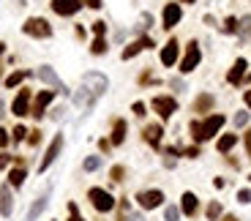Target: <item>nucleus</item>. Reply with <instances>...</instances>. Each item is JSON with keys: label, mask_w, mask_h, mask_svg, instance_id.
<instances>
[{"label": "nucleus", "mask_w": 251, "mask_h": 221, "mask_svg": "<svg viewBox=\"0 0 251 221\" xmlns=\"http://www.w3.org/2000/svg\"><path fill=\"white\" fill-rule=\"evenodd\" d=\"M235 142H237V137H235V134H224V137L218 139V150H221V153H227L230 147H235Z\"/></svg>", "instance_id": "nucleus-22"}, {"label": "nucleus", "mask_w": 251, "mask_h": 221, "mask_svg": "<svg viewBox=\"0 0 251 221\" xmlns=\"http://www.w3.org/2000/svg\"><path fill=\"white\" fill-rule=\"evenodd\" d=\"M237 28V22L235 19H227V30H230V33H232V30H235Z\"/></svg>", "instance_id": "nucleus-41"}, {"label": "nucleus", "mask_w": 251, "mask_h": 221, "mask_svg": "<svg viewBox=\"0 0 251 221\" xmlns=\"http://www.w3.org/2000/svg\"><path fill=\"white\" fill-rule=\"evenodd\" d=\"M145 47H153V41L150 38H140V41H134V44H128V47L123 49V60H131L140 49H145Z\"/></svg>", "instance_id": "nucleus-17"}, {"label": "nucleus", "mask_w": 251, "mask_h": 221, "mask_svg": "<svg viewBox=\"0 0 251 221\" xmlns=\"http://www.w3.org/2000/svg\"><path fill=\"white\" fill-rule=\"evenodd\" d=\"M112 180H123V166H115L112 169Z\"/></svg>", "instance_id": "nucleus-35"}, {"label": "nucleus", "mask_w": 251, "mask_h": 221, "mask_svg": "<svg viewBox=\"0 0 251 221\" xmlns=\"http://www.w3.org/2000/svg\"><path fill=\"white\" fill-rule=\"evenodd\" d=\"M82 85L93 93V98H98V96H101V93L107 90V85H109V82H107L104 74H96V71H90V74L82 76Z\"/></svg>", "instance_id": "nucleus-3"}, {"label": "nucleus", "mask_w": 251, "mask_h": 221, "mask_svg": "<svg viewBox=\"0 0 251 221\" xmlns=\"http://www.w3.org/2000/svg\"><path fill=\"white\" fill-rule=\"evenodd\" d=\"M123 139H126V123H123V120H118L115 129H112V145H120Z\"/></svg>", "instance_id": "nucleus-20"}, {"label": "nucleus", "mask_w": 251, "mask_h": 221, "mask_svg": "<svg viewBox=\"0 0 251 221\" xmlns=\"http://www.w3.org/2000/svg\"><path fill=\"white\" fill-rule=\"evenodd\" d=\"M3 110H6V107H3V101H0V120H3V115H6Z\"/></svg>", "instance_id": "nucleus-44"}, {"label": "nucleus", "mask_w": 251, "mask_h": 221, "mask_svg": "<svg viewBox=\"0 0 251 221\" xmlns=\"http://www.w3.org/2000/svg\"><path fill=\"white\" fill-rule=\"evenodd\" d=\"M224 221H237L235 216H224Z\"/></svg>", "instance_id": "nucleus-46"}, {"label": "nucleus", "mask_w": 251, "mask_h": 221, "mask_svg": "<svg viewBox=\"0 0 251 221\" xmlns=\"http://www.w3.org/2000/svg\"><path fill=\"white\" fill-rule=\"evenodd\" d=\"M52 8H55L57 14H63V17H71V14H77L79 8H82V3H79V0H52Z\"/></svg>", "instance_id": "nucleus-8"}, {"label": "nucleus", "mask_w": 251, "mask_h": 221, "mask_svg": "<svg viewBox=\"0 0 251 221\" xmlns=\"http://www.w3.org/2000/svg\"><path fill=\"white\" fill-rule=\"evenodd\" d=\"M137 200H140V205L145 207V210H150V207H159V205H161L164 194H161V191H142Z\"/></svg>", "instance_id": "nucleus-12"}, {"label": "nucleus", "mask_w": 251, "mask_h": 221, "mask_svg": "<svg viewBox=\"0 0 251 221\" xmlns=\"http://www.w3.org/2000/svg\"><path fill=\"white\" fill-rule=\"evenodd\" d=\"M246 150H249V159H251V134H246Z\"/></svg>", "instance_id": "nucleus-42"}, {"label": "nucleus", "mask_w": 251, "mask_h": 221, "mask_svg": "<svg viewBox=\"0 0 251 221\" xmlns=\"http://www.w3.org/2000/svg\"><path fill=\"white\" fill-rule=\"evenodd\" d=\"M22 79H25V71H14V74H11V76L6 79V85H8V88H17V85H19Z\"/></svg>", "instance_id": "nucleus-24"}, {"label": "nucleus", "mask_w": 251, "mask_h": 221, "mask_svg": "<svg viewBox=\"0 0 251 221\" xmlns=\"http://www.w3.org/2000/svg\"><path fill=\"white\" fill-rule=\"evenodd\" d=\"M164 216H167V221H178L180 219V210H178V207H167V213Z\"/></svg>", "instance_id": "nucleus-29"}, {"label": "nucleus", "mask_w": 251, "mask_h": 221, "mask_svg": "<svg viewBox=\"0 0 251 221\" xmlns=\"http://www.w3.org/2000/svg\"><path fill=\"white\" fill-rule=\"evenodd\" d=\"M88 197H90L93 207H96V210H101V213H107V210H112V207H115V197H112L109 191H104V188H90V191H88Z\"/></svg>", "instance_id": "nucleus-1"}, {"label": "nucleus", "mask_w": 251, "mask_h": 221, "mask_svg": "<svg viewBox=\"0 0 251 221\" xmlns=\"http://www.w3.org/2000/svg\"><path fill=\"white\" fill-rule=\"evenodd\" d=\"M175 60H178V41H167V47L161 49V63L164 66H175Z\"/></svg>", "instance_id": "nucleus-15"}, {"label": "nucleus", "mask_w": 251, "mask_h": 221, "mask_svg": "<svg viewBox=\"0 0 251 221\" xmlns=\"http://www.w3.org/2000/svg\"><path fill=\"white\" fill-rule=\"evenodd\" d=\"M183 213H186V216H194L197 213V197L191 191L183 194Z\"/></svg>", "instance_id": "nucleus-18"}, {"label": "nucleus", "mask_w": 251, "mask_h": 221, "mask_svg": "<svg viewBox=\"0 0 251 221\" xmlns=\"http://www.w3.org/2000/svg\"><path fill=\"white\" fill-rule=\"evenodd\" d=\"M134 115H140V118L145 115V104H142V101H137V104H134Z\"/></svg>", "instance_id": "nucleus-34"}, {"label": "nucleus", "mask_w": 251, "mask_h": 221, "mask_svg": "<svg viewBox=\"0 0 251 221\" xmlns=\"http://www.w3.org/2000/svg\"><path fill=\"white\" fill-rule=\"evenodd\" d=\"M60 147H63V137H60V134H57V137L52 139V145L47 147V153H44L41 164H38V169H41V172H44V169H49V164H52V161L57 159V153H60Z\"/></svg>", "instance_id": "nucleus-5"}, {"label": "nucleus", "mask_w": 251, "mask_h": 221, "mask_svg": "<svg viewBox=\"0 0 251 221\" xmlns=\"http://www.w3.org/2000/svg\"><path fill=\"white\" fill-rule=\"evenodd\" d=\"M47 205H49V188L41 194V197H38V200L33 202V207L28 210V221H36V219H38V216L44 213V207H47Z\"/></svg>", "instance_id": "nucleus-13"}, {"label": "nucleus", "mask_w": 251, "mask_h": 221, "mask_svg": "<svg viewBox=\"0 0 251 221\" xmlns=\"http://www.w3.org/2000/svg\"><path fill=\"white\" fill-rule=\"evenodd\" d=\"M161 134H164V131H161V126H147V129H145V139L150 142V145H159Z\"/></svg>", "instance_id": "nucleus-21"}, {"label": "nucleus", "mask_w": 251, "mask_h": 221, "mask_svg": "<svg viewBox=\"0 0 251 221\" xmlns=\"http://www.w3.org/2000/svg\"><path fill=\"white\" fill-rule=\"evenodd\" d=\"M218 216H221V205H218V202H213V205L208 207V219H210V221H216Z\"/></svg>", "instance_id": "nucleus-27"}, {"label": "nucleus", "mask_w": 251, "mask_h": 221, "mask_svg": "<svg viewBox=\"0 0 251 221\" xmlns=\"http://www.w3.org/2000/svg\"><path fill=\"white\" fill-rule=\"evenodd\" d=\"M210 104H213V98H210V96H199V98H197V110H208Z\"/></svg>", "instance_id": "nucleus-28"}, {"label": "nucleus", "mask_w": 251, "mask_h": 221, "mask_svg": "<svg viewBox=\"0 0 251 221\" xmlns=\"http://www.w3.org/2000/svg\"><path fill=\"white\" fill-rule=\"evenodd\" d=\"M104 30H107L104 22H96V25H93V33H96V38H101V36H104Z\"/></svg>", "instance_id": "nucleus-31"}, {"label": "nucleus", "mask_w": 251, "mask_h": 221, "mask_svg": "<svg viewBox=\"0 0 251 221\" xmlns=\"http://www.w3.org/2000/svg\"><path fill=\"white\" fill-rule=\"evenodd\" d=\"M85 3H88L90 8H101V0H85Z\"/></svg>", "instance_id": "nucleus-40"}, {"label": "nucleus", "mask_w": 251, "mask_h": 221, "mask_svg": "<svg viewBox=\"0 0 251 221\" xmlns=\"http://www.w3.org/2000/svg\"><path fill=\"white\" fill-rule=\"evenodd\" d=\"M237 202H243V205H246V202H251V191H249V188H243V191L237 194Z\"/></svg>", "instance_id": "nucleus-32"}, {"label": "nucleus", "mask_w": 251, "mask_h": 221, "mask_svg": "<svg viewBox=\"0 0 251 221\" xmlns=\"http://www.w3.org/2000/svg\"><path fill=\"white\" fill-rule=\"evenodd\" d=\"M186 3H194V0H186Z\"/></svg>", "instance_id": "nucleus-48"}, {"label": "nucleus", "mask_w": 251, "mask_h": 221, "mask_svg": "<svg viewBox=\"0 0 251 221\" xmlns=\"http://www.w3.org/2000/svg\"><path fill=\"white\" fill-rule=\"evenodd\" d=\"M199 47H197V41H191L186 47V57H183V63H180V71L183 74H188V71H194L197 69V63H199Z\"/></svg>", "instance_id": "nucleus-4"}, {"label": "nucleus", "mask_w": 251, "mask_h": 221, "mask_svg": "<svg viewBox=\"0 0 251 221\" xmlns=\"http://www.w3.org/2000/svg\"><path fill=\"white\" fill-rule=\"evenodd\" d=\"M30 90H22L19 96L14 98V104H11V112H14V115H19V118H25V115H28L30 112Z\"/></svg>", "instance_id": "nucleus-9"}, {"label": "nucleus", "mask_w": 251, "mask_h": 221, "mask_svg": "<svg viewBox=\"0 0 251 221\" xmlns=\"http://www.w3.org/2000/svg\"><path fill=\"white\" fill-rule=\"evenodd\" d=\"M243 71H246V60L240 57V60H235V66H232V71H230V82L237 85L240 82V76H243Z\"/></svg>", "instance_id": "nucleus-19"}, {"label": "nucleus", "mask_w": 251, "mask_h": 221, "mask_svg": "<svg viewBox=\"0 0 251 221\" xmlns=\"http://www.w3.org/2000/svg\"><path fill=\"white\" fill-rule=\"evenodd\" d=\"M11 210H14V200H11V188L3 186L0 188V213L3 216H11Z\"/></svg>", "instance_id": "nucleus-16"}, {"label": "nucleus", "mask_w": 251, "mask_h": 221, "mask_svg": "<svg viewBox=\"0 0 251 221\" xmlns=\"http://www.w3.org/2000/svg\"><path fill=\"white\" fill-rule=\"evenodd\" d=\"M8 164V156H6V153H0V166H6Z\"/></svg>", "instance_id": "nucleus-43"}, {"label": "nucleus", "mask_w": 251, "mask_h": 221, "mask_svg": "<svg viewBox=\"0 0 251 221\" xmlns=\"http://www.w3.org/2000/svg\"><path fill=\"white\" fill-rule=\"evenodd\" d=\"M63 112H66V110H63V107H57V110L52 112V118H55V120H60V118H63Z\"/></svg>", "instance_id": "nucleus-39"}, {"label": "nucleus", "mask_w": 251, "mask_h": 221, "mask_svg": "<svg viewBox=\"0 0 251 221\" xmlns=\"http://www.w3.org/2000/svg\"><path fill=\"white\" fill-rule=\"evenodd\" d=\"M8 180H11V186H22L25 183V169H11Z\"/></svg>", "instance_id": "nucleus-23"}, {"label": "nucleus", "mask_w": 251, "mask_h": 221, "mask_svg": "<svg viewBox=\"0 0 251 221\" xmlns=\"http://www.w3.org/2000/svg\"><path fill=\"white\" fill-rule=\"evenodd\" d=\"M202 126V139H210V137H216L218 134V129L224 126V115H210L205 123H199Z\"/></svg>", "instance_id": "nucleus-7"}, {"label": "nucleus", "mask_w": 251, "mask_h": 221, "mask_svg": "<svg viewBox=\"0 0 251 221\" xmlns=\"http://www.w3.org/2000/svg\"><path fill=\"white\" fill-rule=\"evenodd\" d=\"M3 49H6V44H0V55H3Z\"/></svg>", "instance_id": "nucleus-47"}, {"label": "nucleus", "mask_w": 251, "mask_h": 221, "mask_svg": "<svg viewBox=\"0 0 251 221\" xmlns=\"http://www.w3.org/2000/svg\"><path fill=\"white\" fill-rule=\"evenodd\" d=\"M38 76H41V79H44V82H47V85H52V88H55V90H60V93H66V85L60 82V76H57L55 71L49 69V66H41V69H38Z\"/></svg>", "instance_id": "nucleus-10"}, {"label": "nucleus", "mask_w": 251, "mask_h": 221, "mask_svg": "<svg viewBox=\"0 0 251 221\" xmlns=\"http://www.w3.org/2000/svg\"><path fill=\"white\" fill-rule=\"evenodd\" d=\"M69 210H71V221H82V219L77 216V205H69Z\"/></svg>", "instance_id": "nucleus-37"}, {"label": "nucleus", "mask_w": 251, "mask_h": 221, "mask_svg": "<svg viewBox=\"0 0 251 221\" xmlns=\"http://www.w3.org/2000/svg\"><path fill=\"white\" fill-rule=\"evenodd\" d=\"M178 22H180V6L178 3H169L164 8V28H175Z\"/></svg>", "instance_id": "nucleus-14"}, {"label": "nucleus", "mask_w": 251, "mask_h": 221, "mask_svg": "<svg viewBox=\"0 0 251 221\" xmlns=\"http://www.w3.org/2000/svg\"><path fill=\"white\" fill-rule=\"evenodd\" d=\"M235 123H237V126H246V123H249V115H246V112H237V115H235Z\"/></svg>", "instance_id": "nucleus-33"}, {"label": "nucleus", "mask_w": 251, "mask_h": 221, "mask_svg": "<svg viewBox=\"0 0 251 221\" xmlns=\"http://www.w3.org/2000/svg\"><path fill=\"white\" fill-rule=\"evenodd\" d=\"M98 166H101V159H98V156L85 159V169H88V172H93V169H98Z\"/></svg>", "instance_id": "nucleus-26"}, {"label": "nucleus", "mask_w": 251, "mask_h": 221, "mask_svg": "<svg viewBox=\"0 0 251 221\" xmlns=\"http://www.w3.org/2000/svg\"><path fill=\"white\" fill-rule=\"evenodd\" d=\"M6 145H8V131L0 129V147H6Z\"/></svg>", "instance_id": "nucleus-36"}, {"label": "nucleus", "mask_w": 251, "mask_h": 221, "mask_svg": "<svg viewBox=\"0 0 251 221\" xmlns=\"http://www.w3.org/2000/svg\"><path fill=\"white\" fill-rule=\"evenodd\" d=\"M38 139H41V137H38V131H30V145H38Z\"/></svg>", "instance_id": "nucleus-38"}, {"label": "nucleus", "mask_w": 251, "mask_h": 221, "mask_svg": "<svg viewBox=\"0 0 251 221\" xmlns=\"http://www.w3.org/2000/svg\"><path fill=\"white\" fill-rule=\"evenodd\" d=\"M22 30H25L28 36H36V38H49V36H52V25H49L47 19H38V17L28 19L25 25H22Z\"/></svg>", "instance_id": "nucleus-2"}, {"label": "nucleus", "mask_w": 251, "mask_h": 221, "mask_svg": "<svg viewBox=\"0 0 251 221\" xmlns=\"http://www.w3.org/2000/svg\"><path fill=\"white\" fill-rule=\"evenodd\" d=\"M52 96H55V90H41L38 93V98H36V104H33V118H41L44 115V110H47V104L52 101Z\"/></svg>", "instance_id": "nucleus-11"}, {"label": "nucleus", "mask_w": 251, "mask_h": 221, "mask_svg": "<svg viewBox=\"0 0 251 221\" xmlns=\"http://www.w3.org/2000/svg\"><path fill=\"white\" fill-rule=\"evenodd\" d=\"M246 104H249V107H251V90H249V93H246Z\"/></svg>", "instance_id": "nucleus-45"}, {"label": "nucleus", "mask_w": 251, "mask_h": 221, "mask_svg": "<svg viewBox=\"0 0 251 221\" xmlns=\"http://www.w3.org/2000/svg\"><path fill=\"white\" fill-rule=\"evenodd\" d=\"M153 110L159 112L161 118H169V115L178 110V104H175V98H169V96H156L153 98Z\"/></svg>", "instance_id": "nucleus-6"}, {"label": "nucleus", "mask_w": 251, "mask_h": 221, "mask_svg": "<svg viewBox=\"0 0 251 221\" xmlns=\"http://www.w3.org/2000/svg\"><path fill=\"white\" fill-rule=\"evenodd\" d=\"M25 134H28V129H25V126H17V129H14V139H17V142H22V139H25Z\"/></svg>", "instance_id": "nucleus-30"}, {"label": "nucleus", "mask_w": 251, "mask_h": 221, "mask_svg": "<svg viewBox=\"0 0 251 221\" xmlns=\"http://www.w3.org/2000/svg\"><path fill=\"white\" fill-rule=\"evenodd\" d=\"M90 49H93V55H104V52H107V41H104V38H96Z\"/></svg>", "instance_id": "nucleus-25"}]
</instances>
